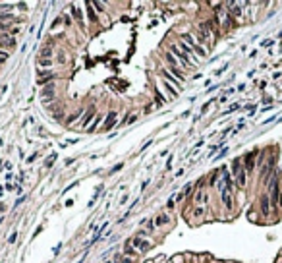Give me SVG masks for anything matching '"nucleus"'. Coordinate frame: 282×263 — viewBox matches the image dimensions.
I'll return each mask as SVG.
<instances>
[{
    "label": "nucleus",
    "mask_w": 282,
    "mask_h": 263,
    "mask_svg": "<svg viewBox=\"0 0 282 263\" xmlns=\"http://www.w3.org/2000/svg\"><path fill=\"white\" fill-rule=\"evenodd\" d=\"M0 46L12 49V46H15V39L10 33H0Z\"/></svg>",
    "instance_id": "6"
},
{
    "label": "nucleus",
    "mask_w": 282,
    "mask_h": 263,
    "mask_svg": "<svg viewBox=\"0 0 282 263\" xmlns=\"http://www.w3.org/2000/svg\"><path fill=\"white\" fill-rule=\"evenodd\" d=\"M164 87H166V91H168V93H170V97H174V99H176V97H178V91H176V89H174V87H172V85H170V83H168V81H166V83H164Z\"/></svg>",
    "instance_id": "22"
},
{
    "label": "nucleus",
    "mask_w": 282,
    "mask_h": 263,
    "mask_svg": "<svg viewBox=\"0 0 282 263\" xmlns=\"http://www.w3.org/2000/svg\"><path fill=\"white\" fill-rule=\"evenodd\" d=\"M91 120H95V107H91V108L85 110V114H83L79 126H81V128H89V122H91Z\"/></svg>",
    "instance_id": "5"
},
{
    "label": "nucleus",
    "mask_w": 282,
    "mask_h": 263,
    "mask_svg": "<svg viewBox=\"0 0 282 263\" xmlns=\"http://www.w3.org/2000/svg\"><path fill=\"white\" fill-rule=\"evenodd\" d=\"M124 250H126V254H129V255H133V254H135V250H133V246H132V244H126V246H124Z\"/></svg>",
    "instance_id": "27"
},
{
    "label": "nucleus",
    "mask_w": 282,
    "mask_h": 263,
    "mask_svg": "<svg viewBox=\"0 0 282 263\" xmlns=\"http://www.w3.org/2000/svg\"><path fill=\"white\" fill-rule=\"evenodd\" d=\"M41 66H50V60H39Z\"/></svg>",
    "instance_id": "33"
},
{
    "label": "nucleus",
    "mask_w": 282,
    "mask_h": 263,
    "mask_svg": "<svg viewBox=\"0 0 282 263\" xmlns=\"http://www.w3.org/2000/svg\"><path fill=\"white\" fill-rule=\"evenodd\" d=\"M50 56H52V43H49L46 46L41 49V60H49Z\"/></svg>",
    "instance_id": "9"
},
{
    "label": "nucleus",
    "mask_w": 282,
    "mask_h": 263,
    "mask_svg": "<svg viewBox=\"0 0 282 263\" xmlns=\"http://www.w3.org/2000/svg\"><path fill=\"white\" fill-rule=\"evenodd\" d=\"M56 95V89H54V83H49V85H45L41 89V97H43V101H52Z\"/></svg>",
    "instance_id": "4"
},
{
    "label": "nucleus",
    "mask_w": 282,
    "mask_h": 263,
    "mask_svg": "<svg viewBox=\"0 0 282 263\" xmlns=\"http://www.w3.org/2000/svg\"><path fill=\"white\" fill-rule=\"evenodd\" d=\"M116 118H118V114L114 112V110L106 114V118H104V122H102V128H101V130L104 132V134H106V132H110V130L114 128V126H116V122H118Z\"/></svg>",
    "instance_id": "1"
},
{
    "label": "nucleus",
    "mask_w": 282,
    "mask_h": 263,
    "mask_svg": "<svg viewBox=\"0 0 282 263\" xmlns=\"http://www.w3.org/2000/svg\"><path fill=\"white\" fill-rule=\"evenodd\" d=\"M8 60V52H0V64Z\"/></svg>",
    "instance_id": "30"
},
{
    "label": "nucleus",
    "mask_w": 282,
    "mask_h": 263,
    "mask_svg": "<svg viewBox=\"0 0 282 263\" xmlns=\"http://www.w3.org/2000/svg\"><path fill=\"white\" fill-rule=\"evenodd\" d=\"M54 161H56V153H52V155L49 157V159L45 161V166H46V168H50V166H52V162H54Z\"/></svg>",
    "instance_id": "23"
},
{
    "label": "nucleus",
    "mask_w": 282,
    "mask_h": 263,
    "mask_svg": "<svg viewBox=\"0 0 282 263\" xmlns=\"http://www.w3.org/2000/svg\"><path fill=\"white\" fill-rule=\"evenodd\" d=\"M135 120H137V114H129V116H128V120H126V122H124L122 126H126V124H133Z\"/></svg>",
    "instance_id": "26"
},
{
    "label": "nucleus",
    "mask_w": 282,
    "mask_h": 263,
    "mask_svg": "<svg viewBox=\"0 0 282 263\" xmlns=\"http://www.w3.org/2000/svg\"><path fill=\"white\" fill-rule=\"evenodd\" d=\"M122 166H124V165H122V162H120V165H116V166H114V168H112L110 172H116V170H120V168H122Z\"/></svg>",
    "instance_id": "35"
},
{
    "label": "nucleus",
    "mask_w": 282,
    "mask_h": 263,
    "mask_svg": "<svg viewBox=\"0 0 282 263\" xmlns=\"http://www.w3.org/2000/svg\"><path fill=\"white\" fill-rule=\"evenodd\" d=\"M104 263H112V261H104Z\"/></svg>",
    "instance_id": "37"
},
{
    "label": "nucleus",
    "mask_w": 282,
    "mask_h": 263,
    "mask_svg": "<svg viewBox=\"0 0 282 263\" xmlns=\"http://www.w3.org/2000/svg\"><path fill=\"white\" fill-rule=\"evenodd\" d=\"M8 29H10V23H2V22H0V33H6Z\"/></svg>",
    "instance_id": "28"
},
{
    "label": "nucleus",
    "mask_w": 282,
    "mask_h": 263,
    "mask_svg": "<svg viewBox=\"0 0 282 263\" xmlns=\"http://www.w3.org/2000/svg\"><path fill=\"white\" fill-rule=\"evenodd\" d=\"M85 8H87V15H89L91 22H97V10L93 6V2H85Z\"/></svg>",
    "instance_id": "8"
},
{
    "label": "nucleus",
    "mask_w": 282,
    "mask_h": 263,
    "mask_svg": "<svg viewBox=\"0 0 282 263\" xmlns=\"http://www.w3.org/2000/svg\"><path fill=\"white\" fill-rule=\"evenodd\" d=\"M72 15L77 19V23H79V25H83V14H81V10L77 8V6H72Z\"/></svg>",
    "instance_id": "17"
},
{
    "label": "nucleus",
    "mask_w": 282,
    "mask_h": 263,
    "mask_svg": "<svg viewBox=\"0 0 282 263\" xmlns=\"http://www.w3.org/2000/svg\"><path fill=\"white\" fill-rule=\"evenodd\" d=\"M160 73H163V76H164V80H166V81H170V83H174L176 87H180V83H182V81H180V80H176V77L172 76V73H168L166 70H163Z\"/></svg>",
    "instance_id": "16"
},
{
    "label": "nucleus",
    "mask_w": 282,
    "mask_h": 263,
    "mask_svg": "<svg viewBox=\"0 0 282 263\" xmlns=\"http://www.w3.org/2000/svg\"><path fill=\"white\" fill-rule=\"evenodd\" d=\"M102 118H104V116H101V114H97V116H95V120H93V124L89 126V128H87V134H93V132H95V130L99 128V126H101Z\"/></svg>",
    "instance_id": "11"
},
{
    "label": "nucleus",
    "mask_w": 282,
    "mask_h": 263,
    "mask_svg": "<svg viewBox=\"0 0 282 263\" xmlns=\"http://www.w3.org/2000/svg\"><path fill=\"white\" fill-rule=\"evenodd\" d=\"M166 223H168V215L163 213V215H159V217H156V220H155V227H164Z\"/></svg>",
    "instance_id": "19"
},
{
    "label": "nucleus",
    "mask_w": 282,
    "mask_h": 263,
    "mask_svg": "<svg viewBox=\"0 0 282 263\" xmlns=\"http://www.w3.org/2000/svg\"><path fill=\"white\" fill-rule=\"evenodd\" d=\"M182 41H184L186 45H190L191 49H195V46H197V41L193 39V37H191L190 33H184V35H182Z\"/></svg>",
    "instance_id": "15"
},
{
    "label": "nucleus",
    "mask_w": 282,
    "mask_h": 263,
    "mask_svg": "<svg viewBox=\"0 0 282 263\" xmlns=\"http://www.w3.org/2000/svg\"><path fill=\"white\" fill-rule=\"evenodd\" d=\"M236 182H238V186L240 188H243L245 186V182H247V178H245V168H242V170L236 174Z\"/></svg>",
    "instance_id": "13"
},
{
    "label": "nucleus",
    "mask_w": 282,
    "mask_h": 263,
    "mask_svg": "<svg viewBox=\"0 0 282 263\" xmlns=\"http://www.w3.org/2000/svg\"><path fill=\"white\" fill-rule=\"evenodd\" d=\"M2 193H4V188H0V197H2Z\"/></svg>",
    "instance_id": "36"
},
{
    "label": "nucleus",
    "mask_w": 282,
    "mask_h": 263,
    "mask_svg": "<svg viewBox=\"0 0 282 263\" xmlns=\"http://www.w3.org/2000/svg\"><path fill=\"white\" fill-rule=\"evenodd\" d=\"M62 118H64V114H62V112H56V114H54V120H56V122H60Z\"/></svg>",
    "instance_id": "31"
},
{
    "label": "nucleus",
    "mask_w": 282,
    "mask_h": 263,
    "mask_svg": "<svg viewBox=\"0 0 282 263\" xmlns=\"http://www.w3.org/2000/svg\"><path fill=\"white\" fill-rule=\"evenodd\" d=\"M193 199H195V203H197V205H201V203H205L209 197H207V193H205V192H201V190H199V192H195V197H193Z\"/></svg>",
    "instance_id": "18"
},
{
    "label": "nucleus",
    "mask_w": 282,
    "mask_h": 263,
    "mask_svg": "<svg viewBox=\"0 0 282 263\" xmlns=\"http://www.w3.org/2000/svg\"><path fill=\"white\" fill-rule=\"evenodd\" d=\"M178 49H182V52L184 54H193V50H191V46L190 45H186L184 41H180V45H178Z\"/></svg>",
    "instance_id": "20"
},
{
    "label": "nucleus",
    "mask_w": 282,
    "mask_h": 263,
    "mask_svg": "<svg viewBox=\"0 0 282 263\" xmlns=\"http://www.w3.org/2000/svg\"><path fill=\"white\" fill-rule=\"evenodd\" d=\"M164 60L168 62L170 68H178V64H180V62L174 58V54H172V52H166V54H164Z\"/></svg>",
    "instance_id": "14"
},
{
    "label": "nucleus",
    "mask_w": 282,
    "mask_h": 263,
    "mask_svg": "<svg viewBox=\"0 0 282 263\" xmlns=\"http://www.w3.org/2000/svg\"><path fill=\"white\" fill-rule=\"evenodd\" d=\"M170 52L176 56V58H178V62H180L182 66H190V64H191V60L187 58V54H184V52L178 49V45H170Z\"/></svg>",
    "instance_id": "2"
},
{
    "label": "nucleus",
    "mask_w": 282,
    "mask_h": 263,
    "mask_svg": "<svg viewBox=\"0 0 282 263\" xmlns=\"http://www.w3.org/2000/svg\"><path fill=\"white\" fill-rule=\"evenodd\" d=\"M83 114H85V112H83V110H77V112L70 114V116L66 118V122H64V124H66V126H72V124L76 122V118H83Z\"/></svg>",
    "instance_id": "10"
},
{
    "label": "nucleus",
    "mask_w": 282,
    "mask_h": 263,
    "mask_svg": "<svg viewBox=\"0 0 282 263\" xmlns=\"http://www.w3.org/2000/svg\"><path fill=\"white\" fill-rule=\"evenodd\" d=\"M15 238H18V232L14 230V232L10 234V240H8V242H10V244H14V242H15Z\"/></svg>",
    "instance_id": "29"
},
{
    "label": "nucleus",
    "mask_w": 282,
    "mask_h": 263,
    "mask_svg": "<svg viewBox=\"0 0 282 263\" xmlns=\"http://www.w3.org/2000/svg\"><path fill=\"white\" fill-rule=\"evenodd\" d=\"M261 211H263V213H269V199H267V196L261 197Z\"/></svg>",
    "instance_id": "21"
},
{
    "label": "nucleus",
    "mask_w": 282,
    "mask_h": 263,
    "mask_svg": "<svg viewBox=\"0 0 282 263\" xmlns=\"http://www.w3.org/2000/svg\"><path fill=\"white\" fill-rule=\"evenodd\" d=\"M193 50H195V52H197V54H199V56H207V50L203 49V46H199V45H197V46H195V49H193Z\"/></svg>",
    "instance_id": "25"
},
{
    "label": "nucleus",
    "mask_w": 282,
    "mask_h": 263,
    "mask_svg": "<svg viewBox=\"0 0 282 263\" xmlns=\"http://www.w3.org/2000/svg\"><path fill=\"white\" fill-rule=\"evenodd\" d=\"M93 6H95L97 12H106V10H104V4H102V2H93Z\"/></svg>",
    "instance_id": "24"
},
{
    "label": "nucleus",
    "mask_w": 282,
    "mask_h": 263,
    "mask_svg": "<svg viewBox=\"0 0 282 263\" xmlns=\"http://www.w3.org/2000/svg\"><path fill=\"white\" fill-rule=\"evenodd\" d=\"M132 246H133L135 250L143 251V254H145V251H149V250H151V242H149V240H143V238H139V236H135V238L132 240Z\"/></svg>",
    "instance_id": "3"
},
{
    "label": "nucleus",
    "mask_w": 282,
    "mask_h": 263,
    "mask_svg": "<svg viewBox=\"0 0 282 263\" xmlns=\"http://www.w3.org/2000/svg\"><path fill=\"white\" fill-rule=\"evenodd\" d=\"M253 166H255V151L245 157V170H253Z\"/></svg>",
    "instance_id": "12"
},
{
    "label": "nucleus",
    "mask_w": 282,
    "mask_h": 263,
    "mask_svg": "<svg viewBox=\"0 0 282 263\" xmlns=\"http://www.w3.org/2000/svg\"><path fill=\"white\" fill-rule=\"evenodd\" d=\"M220 199H222V203H224L226 209H232V197H230V192H228V190L220 192Z\"/></svg>",
    "instance_id": "7"
},
{
    "label": "nucleus",
    "mask_w": 282,
    "mask_h": 263,
    "mask_svg": "<svg viewBox=\"0 0 282 263\" xmlns=\"http://www.w3.org/2000/svg\"><path fill=\"white\" fill-rule=\"evenodd\" d=\"M120 263H133V261L129 259V257H122V259H120Z\"/></svg>",
    "instance_id": "34"
},
{
    "label": "nucleus",
    "mask_w": 282,
    "mask_h": 263,
    "mask_svg": "<svg viewBox=\"0 0 282 263\" xmlns=\"http://www.w3.org/2000/svg\"><path fill=\"white\" fill-rule=\"evenodd\" d=\"M190 192H191V184H187V186L184 188V192H182V193H184V196H187Z\"/></svg>",
    "instance_id": "32"
}]
</instances>
